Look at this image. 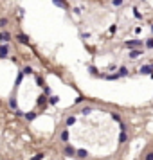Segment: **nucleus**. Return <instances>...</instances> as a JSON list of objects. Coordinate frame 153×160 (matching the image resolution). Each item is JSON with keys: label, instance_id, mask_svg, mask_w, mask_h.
I'll return each instance as SVG.
<instances>
[{"label": "nucleus", "instance_id": "0eeeda50", "mask_svg": "<svg viewBox=\"0 0 153 160\" xmlns=\"http://www.w3.org/2000/svg\"><path fill=\"white\" fill-rule=\"evenodd\" d=\"M0 40H2L4 43H7L9 40H11V34H9V32H5V31H4V32H0Z\"/></svg>", "mask_w": 153, "mask_h": 160}, {"label": "nucleus", "instance_id": "20e7f679", "mask_svg": "<svg viewBox=\"0 0 153 160\" xmlns=\"http://www.w3.org/2000/svg\"><path fill=\"white\" fill-rule=\"evenodd\" d=\"M16 40H18L20 43H29V36H27V34H22V32L16 34Z\"/></svg>", "mask_w": 153, "mask_h": 160}, {"label": "nucleus", "instance_id": "5701e85b", "mask_svg": "<svg viewBox=\"0 0 153 160\" xmlns=\"http://www.w3.org/2000/svg\"><path fill=\"white\" fill-rule=\"evenodd\" d=\"M146 160H153V153H150V155L146 157Z\"/></svg>", "mask_w": 153, "mask_h": 160}, {"label": "nucleus", "instance_id": "b1692460", "mask_svg": "<svg viewBox=\"0 0 153 160\" xmlns=\"http://www.w3.org/2000/svg\"><path fill=\"white\" fill-rule=\"evenodd\" d=\"M151 32H153V25H151Z\"/></svg>", "mask_w": 153, "mask_h": 160}, {"label": "nucleus", "instance_id": "39448f33", "mask_svg": "<svg viewBox=\"0 0 153 160\" xmlns=\"http://www.w3.org/2000/svg\"><path fill=\"white\" fill-rule=\"evenodd\" d=\"M141 74H153V65H144L141 69Z\"/></svg>", "mask_w": 153, "mask_h": 160}, {"label": "nucleus", "instance_id": "6e6552de", "mask_svg": "<svg viewBox=\"0 0 153 160\" xmlns=\"http://www.w3.org/2000/svg\"><path fill=\"white\" fill-rule=\"evenodd\" d=\"M141 54H142V50H139V49H133V50L130 52V58H131V59H135V58H139Z\"/></svg>", "mask_w": 153, "mask_h": 160}, {"label": "nucleus", "instance_id": "aec40b11", "mask_svg": "<svg viewBox=\"0 0 153 160\" xmlns=\"http://www.w3.org/2000/svg\"><path fill=\"white\" fill-rule=\"evenodd\" d=\"M119 74H121V76H126V74H128V70H126V69H124V67H123V69H121V70H119Z\"/></svg>", "mask_w": 153, "mask_h": 160}, {"label": "nucleus", "instance_id": "f3484780", "mask_svg": "<svg viewBox=\"0 0 153 160\" xmlns=\"http://www.w3.org/2000/svg\"><path fill=\"white\" fill-rule=\"evenodd\" d=\"M119 141H121V142H126V133H124V131L119 135Z\"/></svg>", "mask_w": 153, "mask_h": 160}, {"label": "nucleus", "instance_id": "393cba45", "mask_svg": "<svg viewBox=\"0 0 153 160\" xmlns=\"http://www.w3.org/2000/svg\"><path fill=\"white\" fill-rule=\"evenodd\" d=\"M151 77H153V74H151Z\"/></svg>", "mask_w": 153, "mask_h": 160}, {"label": "nucleus", "instance_id": "dca6fc26", "mask_svg": "<svg viewBox=\"0 0 153 160\" xmlns=\"http://www.w3.org/2000/svg\"><path fill=\"white\" fill-rule=\"evenodd\" d=\"M112 4H114V5H115V7H119V5H123L124 2H123V0H114V2H112Z\"/></svg>", "mask_w": 153, "mask_h": 160}, {"label": "nucleus", "instance_id": "4468645a", "mask_svg": "<svg viewBox=\"0 0 153 160\" xmlns=\"http://www.w3.org/2000/svg\"><path fill=\"white\" fill-rule=\"evenodd\" d=\"M92 112V108H90V106H85V108L81 110V113H85V115H86V113H90Z\"/></svg>", "mask_w": 153, "mask_h": 160}, {"label": "nucleus", "instance_id": "7ed1b4c3", "mask_svg": "<svg viewBox=\"0 0 153 160\" xmlns=\"http://www.w3.org/2000/svg\"><path fill=\"white\" fill-rule=\"evenodd\" d=\"M52 4L58 5V7H61V9H67V7H69L67 0H52Z\"/></svg>", "mask_w": 153, "mask_h": 160}, {"label": "nucleus", "instance_id": "9b49d317", "mask_svg": "<svg viewBox=\"0 0 153 160\" xmlns=\"http://www.w3.org/2000/svg\"><path fill=\"white\" fill-rule=\"evenodd\" d=\"M7 25V18H0V27H5Z\"/></svg>", "mask_w": 153, "mask_h": 160}, {"label": "nucleus", "instance_id": "ddd939ff", "mask_svg": "<svg viewBox=\"0 0 153 160\" xmlns=\"http://www.w3.org/2000/svg\"><path fill=\"white\" fill-rule=\"evenodd\" d=\"M74 122H76V119H74V117H69V119H67V126H72Z\"/></svg>", "mask_w": 153, "mask_h": 160}, {"label": "nucleus", "instance_id": "f257e3e1", "mask_svg": "<svg viewBox=\"0 0 153 160\" xmlns=\"http://www.w3.org/2000/svg\"><path fill=\"white\" fill-rule=\"evenodd\" d=\"M141 45H142L141 40H130V42L124 43V47H126V49H135V47H141Z\"/></svg>", "mask_w": 153, "mask_h": 160}, {"label": "nucleus", "instance_id": "f8f14e48", "mask_svg": "<svg viewBox=\"0 0 153 160\" xmlns=\"http://www.w3.org/2000/svg\"><path fill=\"white\" fill-rule=\"evenodd\" d=\"M38 104H40V106H43V104H45V95H40V99H38Z\"/></svg>", "mask_w": 153, "mask_h": 160}, {"label": "nucleus", "instance_id": "423d86ee", "mask_svg": "<svg viewBox=\"0 0 153 160\" xmlns=\"http://www.w3.org/2000/svg\"><path fill=\"white\" fill-rule=\"evenodd\" d=\"M63 153L67 157H74L76 155V151H74V148H70V146H65V149H63Z\"/></svg>", "mask_w": 153, "mask_h": 160}, {"label": "nucleus", "instance_id": "4be33fe9", "mask_svg": "<svg viewBox=\"0 0 153 160\" xmlns=\"http://www.w3.org/2000/svg\"><path fill=\"white\" fill-rule=\"evenodd\" d=\"M9 104H11V108H15V106H16V101H15V99H11Z\"/></svg>", "mask_w": 153, "mask_h": 160}, {"label": "nucleus", "instance_id": "1a4fd4ad", "mask_svg": "<svg viewBox=\"0 0 153 160\" xmlns=\"http://www.w3.org/2000/svg\"><path fill=\"white\" fill-rule=\"evenodd\" d=\"M76 155H78V157H79V158H85V157H86V155H88V153H86V151H85V149H79V151H78V153H76Z\"/></svg>", "mask_w": 153, "mask_h": 160}, {"label": "nucleus", "instance_id": "a211bd4d", "mask_svg": "<svg viewBox=\"0 0 153 160\" xmlns=\"http://www.w3.org/2000/svg\"><path fill=\"white\" fill-rule=\"evenodd\" d=\"M25 117H27V121H32V119L36 117V113H27V115H25Z\"/></svg>", "mask_w": 153, "mask_h": 160}, {"label": "nucleus", "instance_id": "f03ea898", "mask_svg": "<svg viewBox=\"0 0 153 160\" xmlns=\"http://www.w3.org/2000/svg\"><path fill=\"white\" fill-rule=\"evenodd\" d=\"M7 54H9V45L2 43V45H0V58H5Z\"/></svg>", "mask_w": 153, "mask_h": 160}, {"label": "nucleus", "instance_id": "2eb2a0df", "mask_svg": "<svg viewBox=\"0 0 153 160\" xmlns=\"http://www.w3.org/2000/svg\"><path fill=\"white\" fill-rule=\"evenodd\" d=\"M146 47H150V49H153V40L150 38V40H146Z\"/></svg>", "mask_w": 153, "mask_h": 160}, {"label": "nucleus", "instance_id": "412c9836", "mask_svg": "<svg viewBox=\"0 0 153 160\" xmlns=\"http://www.w3.org/2000/svg\"><path fill=\"white\" fill-rule=\"evenodd\" d=\"M24 72H25V74H31V72H32V69H31V67H25V69H24Z\"/></svg>", "mask_w": 153, "mask_h": 160}, {"label": "nucleus", "instance_id": "6ab92c4d", "mask_svg": "<svg viewBox=\"0 0 153 160\" xmlns=\"http://www.w3.org/2000/svg\"><path fill=\"white\" fill-rule=\"evenodd\" d=\"M133 16H135V18H142V15H141L137 9H133Z\"/></svg>", "mask_w": 153, "mask_h": 160}, {"label": "nucleus", "instance_id": "9d476101", "mask_svg": "<svg viewBox=\"0 0 153 160\" xmlns=\"http://www.w3.org/2000/svg\"><path fill=\"white\" fill-rule=\"evenodd\" d=\"M61 141H63V142L69 141V133H67V131H61Z\"/></svg>", "mask_w": 153, "mask_h": 160}]
</instances>
